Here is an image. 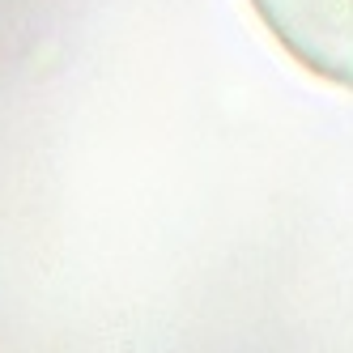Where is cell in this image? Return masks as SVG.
<instances>
[{"mask_svg": "<svg viewBox=\"0 0 353 353\" xmlns=\"http://www.w3.org/2000/svg\"><path fill=\"white\" fill-rule=\"evenodd\" d=\"M251 9L307 73L353 89V0H251Z\"/></svg>", "mask_w": 353, "mask_h": 353, "instance_id": "6da1fadb", "label": "cell"}]
</instances>
